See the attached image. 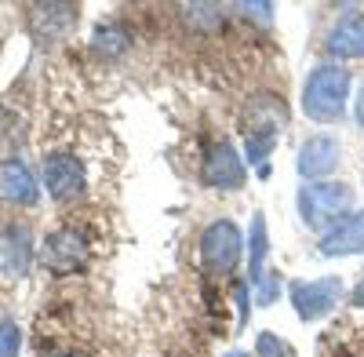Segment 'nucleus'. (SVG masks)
Wrapping results in <instances>:
<instances>
[{
  "label": "nucleus",
  "mask_w": 364,
  "mask_h": 357,
  "mask_svg": "<svg viewBox=\"0 0 364 357\" xmlns=\"http://www.w3.org/2000/svg\"><path fill=\"white\" fill-rule=\"evenodd\" d=\"M350 99V73L343 66H314L306 84H302V110L317 124H336L346 113Z\"/></svg>",
  "instance_id": "f257e3e1"
},
{
  "label": "nucleus",
  "mask_w": 364,
  "mask_h": 357,
  "mask_svg": "<svg viewBox=\"0 0 364 357\" xmlns=\"http://www.w3.org/2000/svg\"><path fill=\"white\" fill-rule=\"evenodd\" d=\"M0 197L11 204H33L41 197V186H37V178L26 161H18V157L0 161Z\"/></svg>",
  "instance_id": "f8f14e48"
},
{
  "label": "nucleus",
  "mask_w": 364,
  "mask_h": 357,
  "mask_svg": "<svg viewBox=\"0 0 364 357\" xmlns=\"http://www.w3.org/2000/svg\"><path fill=\"white\" fill-rule=\"evenodd\" d=\"M44 186L58 204H70L84 193V164L73 154H51L44 161Z\"/></svg>",
  "instance_id": "0eeeda50"
},
{
  "label": "nucleus",
  "mask_w": 364,
  "mask_h": 357,
  "mask_svg": "<svg viewBox=\"0 0 364 357\" xmlns=\"http://www.w3.org/2000/svg\"><path fill=\"white\" fill-rule=\"evenodd\" d=\"M353 208V186L346 183H306L299 190V215L310 230L328 233L336 223H343Z\"/></svg>",
  "instance_id": "f03ea898"
},
{
  "label": "nucleus",
  "mask_w": 364,
  "mask_h": 357,
  "mask_svg": "<svg viewBox=\"0 0 364 357\" xmlns=\"http://www.w3.org/2000/svg\"><path fill=\"white\" fill-rule=\"evenodd\" d=\"M186 22L190 26H219L223 22V8L219 4H186Z\"/></svg>",
  "instance_id": "f3484780"
},
{
  "label": "nucleus",
  "mask_w": 364,
  "mask_h": 357,
  "mask_svg": "<svg viewBox=\"0 0 364 357\" xmlns=\"http://www.w3.org/2000/svg\"><path fill=\"white\" fill-rule=\"evenodd\" d=\"M240 252H245V237H240L237 223L230 219H215L208 223L200 233V262L211 277H226L237 270Z\"/></svg>",
  "instance_id": "7ed1b4c3"
},
{
  "label": "nucleus",
  "mask_w": 364,
  "mask_h": 357,
  "mask_svg": "<svg viewBox=\"0 0 364 357\" xmlns=\"http://www.w3.org/2000/svg\"><path fill=\"white\" fill-rule=\"evenodd\" d=\"M343 295L339 277H321V281H295L291 284V307L302 321H321L324 314L336 310Z\"/></svg>",
  "instance_id": "20e7f679"
},
{
  "label": "nucleus",
  "mask_w": 364,
  "mask_h": 357,
  "mask_svg": "<svg viewBox=\"0 0 364 357\" xmlns=\"http://www.w3.org/2000/svg\"><path fill=\"white\" fill-rule=\"evenodd\" d=\"M73 26H77L73 4H33L29 8V29H33L44 44H58Z\"/></svg>",
  "instance_id": "9d476101"
},
{
  "label": "nucleus",
  "mask_w": 364,
  "mask_h": 357,
  "mask_svg": "<svg viewBox=\"0 0 364 357\" xmlns=\"http://www.w3.org/2000/svg\"><path fill=\"white\" fill-rule=\"evenodd\" d=\"M350 303H353V307H360V310H364V277H360V284H357V288H353V295H350Z\"/></svg>",
  "instance_id": "aec40b11"
},
{
  "label": "nucleus",
  "mask_w": 364,
  "mask_h": 357,
  "mask_svg": "<svg viewBox=\"0 0 364 357\" xmlns=\"http://www.w3.org/2000/svg\"><path fill=\"white\" fill-rule=\"evenodd\" d=\"M128 29L124 26H117V22H109V26H99L95 29V41H91V48H95L99 55H106V58H117L120 51L128 48Z\"/></svg>",
  "instance_id": "2eb2a0df"
},
{
  "label": "nucleus",
  "mask_w": 364,
  "mask_h": 357,
  "mask_svg": "<svg viewBox=\"0 0 364 357\" xmlns=\"http://www.w3.org/2000/svg\"><path fill=\"white\" fill-rule=\"evenodd\" d=\"M255 353L259 357H295V350L281 339V336H273V332H262L255 339Z\"/></svg>",
  "instance_id": "a211bd4d"
},
{
  "label": "nucleus",
  "mask_w": 364,
  "mask_h": 357,
  "mask_svg": "<svg viewBox=\"0 0 364 357\" xmlns=\"http://www.w3.org/2000/svg\"><path fill=\"white\" fill-rule=\"evenodd\" d=\"M324 48L336 58H364V15H343L336 26L328 29Z\"/></svg>",
  "instance_id": "ddd939ff"
},
{
  "label": "nucleus",
  "mask_w": 364,
  "mask_h": 357,
  "mask_svg": "<svg viewBox=\"0 0 364 357\" xmlns=\"http://www.w3.org/2000/svg\"><path fill=\"white\" fill-rule=\"evenodd\" d=\"M44 262H48V270L51 274H77L87 266V245H84V237L70 226L63 230H51L44 237Z\"/></svg>",
  "instance_id": "39448f33"
},
{
  "label": "nucleus",
  "mask_w": 364,
  "mask_h": 357,
  "mask_svg": "<svg viewBox=\"0 0 364 357\" xmlns=\"http://www.w3.org/2000/svg\"><path fill=\"white\" fill-rule=\"evenodd\" d=\"M266 219L262 215H255V223H252V237H248V252H252V259H248V281L252 284H259L262 281V259H266Z\"/></svg>",
  "instance_id": "4468645a"
},
{
  "label": "nucleus",
  "mask_w": 364,
  "mask_h": 357,
  "mask_svg": "<svg viewBox=\"0 0 364 357\" xmlns=\"http://www.w3.org/2000/svg\"><path fill=\"white\" fill-rule=\"evenodd\" d=\"M343 161V146L336 135H310L306 142L299 146V175L302 178H321L328 171H336V164Z\"/></svg>",
  "instance_id": "6e6552de"
},
{
  "label": "nucleus",
  "mask_w": 364,
  "mask_h": 357,
  "mask_svg": "<svg viewBox=\"0 0 364 357\" xmlns=\"http://www.w3.org/2000/svg\"><path fill=\"white\" fill-rule=\"evenodd\" d=\"M226 357H248V353H226Z\"/></svg>",
  "instance_id": "4be33fe9"
},
{
  "label": "nucleus",
  "mask_w": 364,
  "mask_h": 357,
  "mask_svg": "<svg viewBox=\"0 0 364 357\" xmlns=\"http://www.w3.org/2000/svg\"><path fill=\"white\" fill-rule=\"evenodd\" d=\"M200 175H204V183L211 190H240L245 186L248 168H245V157H240L230 142H215L208 150V157H204Z\"/></svg>",
  "instance_id": "423d86ee"
},
{
  "label": "nucleus",
  "mask_w": 364,
  "mask_h": 357,
  "mask_svg": "<svg viewBox=\"0 0 364 357\" xmlns=\"http://www.w3.org/2000/svg\"><path fill=\"white\" fill-rule=\"evenodd\" d=\"M22 350V332L11 317H0V357H18Z\"/></svg>",
  "instance_id": "dca6fc26"
},
{
  "label": "nucleus",
  "mask_w": 364,
  "mask_h": 357,
  "mask_svg": "<svg viewBox=\"0 0 364 357\" xmlns=\"http://www.w3.org/2000/svg\"><path fill=\"white\" fill-rule=\"evenodd\" d=\"M277 295H281V270H269L259 281V303H273Z\"/></svg>",
  "instance_id": "6ab92c4d"
},
{
  "label": "nucleus",
  "mask_w": 364,
  "mask_h": 357,
  "mask_svg": "<svg viewBox=\"0 0 364 357\" xmlns=\"http://www.w3.org/2000/svg\"><path fill=\"white\" fill-rule=\"evenodd\" d=\"M33 266V233L26 226H4L0 230V270L8 277H26Z\"/></svg>",
  "instance_id": "1a4fd4ad"
},
{
  "label": "nucleus",
  "mask_w": 364,
  "mask_h": 357,
  "mask_svg": "<svg viewBox=\"0 0 364 357\" xmlns=\"http://www.w3.org/2000/svg\"><path fill=\"white\" fill-rule=\"evenodd\" d=\"M357 121L364 124V87H360V95H357Z\"/></svg>",
  "instance_id": "412c9836"
},
{
  "label": "nucleus",
  "mask_w": 364,
  "mask_h": 357,
  "mask_svg": "<svg viewBox=\"0 0 364 357\" xmlns=\"http://www.w3.org/2000/svg\"><path fill=\"white\" fill-rule=\"evenodd\" d=\"M364 252V212H350L328 233H321V255H360Z\"/></svg>",
  "instance_id": "9b49d317"
}]
</instances>
